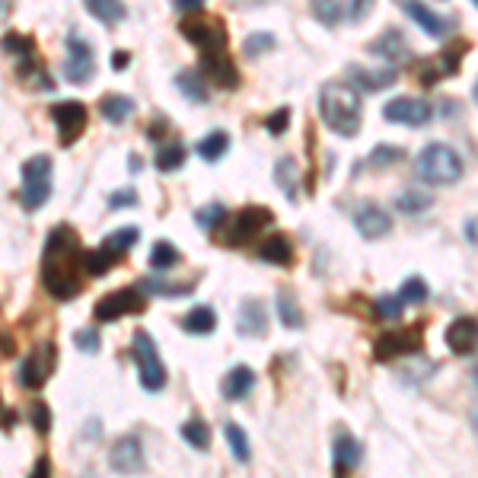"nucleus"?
<instances>
[{
    "label": "nucleus",
    "instance_id": "43",
    "mask_svg": "<svg viewBox=\"0 0 478 478\" xmlns=\"http://www.w3.org/2000/svg\"><path fill=\"white\" fill-rule=\"evenodd\" d=\"M271 48H275V35H271V33H252L249 39L243 42L246 58H258V54L271 52Z\"/></svg>",
    "mask_w": 478,
    "mask_h": 478
},
{
    "label": "nucleus",
    "instance_id": "28",
    "mask_svg": "<svg viewBox=\"0 0 478 478\" xmlns=\"http://www.w3.org/2000/svg\"><path fill=\"white\" fill-rule=\"evenodd\" d=\"M175 87L185 99L192 102H208V80H204L202 70H183V74H175Z\"/></svg>",
    "mask_w": 478,
    "mask_h": 478
},
{
    "label": "nucleus",
    "instance_id": "12",
    "mask_svg": "<svg viewBox=\"0 0 478 478\" xmlns=\"http://www.w3.org/2000/svg\"><path fill=\"white\" fill-rule=\"evenodd\" d=\"M383 118L392 125H408V128H421L434 118V106L415 96H398L383 106Z\"/></svg>",
    "mask_w": 478,
    "mask_h": 478
},
{
    "label": "nucleus",
    "instance_id": "10",
    "mask_svg": "<svg viewBox=\"0 0 478 478\" xmlns=\"http://www.w3.org/2000/svg\"><path fill=\"white\" fill-rule=\"evenodd\" d=\"M469 52V45H446L437 58H425L417 61V80L425 89H434L444 77H453L459 68H463V54Z\"/></svg>",
    "mask_w": 478,
    "mask_h": 478
},
{
    "label": "nucleus",
    "instance_id": "11",
    "mask_svg": "<svg viewBox=\"0 0 478 478\" xmlns=\"http://www.w3.org/2000/svg\"><path fill=\"white\" fill-rule=\"evenodd\" d=\"M68 61H64V77H68L70 83H89L96 74V54H93V45H89L83 35L70 33L68 35Z\"/></svg>",
    "mask_w": 478,
    "mask_h": 478
},
{
    "label": "nucleus",
    "instance_id": "52",
    "mask_svg": "<svg viewBox=\"0 0 478 478\" xmlns=\"http://www.w3.org/2000/svg\"><path fill=\"white\" fill-rule=\"evenodd\" d=\"M204 4H208V0H173V7L179 10V14H198Z\"/></svg>",
    "mask_w": 478,
    "mask_h": 478
},
{
    "label": "nucleus",
    "instance_id": "31",
    "mask_svg": "<svg viewBox=\"0 0 478 478\" xmlns=\"http://www.w3.org/2000/svg\"><path fill=\"white\" fill-rule=\"evenodd\" d=\"M277 316H281V323L287 329H300L304 325V313H300L294 290H277Z\"/></svg>",
    "mask_w": 478,
    "mask_h": 478
},
{
    "label": "nucleus",
    "instance_id": "48",
    "mask_svg": "<svg viewBox=\"0 0 478 478\" xmlns=\"http://www.w3.org/2000/svg\"><path fill=\"white\" fill-rule=\"evenodd\" d=\"M290 125V108H275V112L265 118V128H268V135H284Z\"/></svg>",
    "mask_w": 478,
    "mask_h": 478
},
{
    "label": "nucleus",
    "instance_id": "5",
    "mask_svg": "<svg viewBox=\"0 0 478 478\" xmlns=\"http://www.w3.org/2000/svg\"><path fill=\"white\" fill-rule=\"evenodd\" d=\"M131 351H135L137 361V373H141V386L147 392H156L166 386V367H163V357L156 351L154 338L147 332H135V342H131Z\"/></svg>",
    "mask_w": 478,
    "mask_h": 478
},
{
    "label": "nucleus",
    "instance_id": "54",
    "mask_svg": "<svg viewBox=\"0 0 478 478\" xmlns=\"http://www.w3.org/2000/svg\"><path fill=\"white\" fill-rule=\"evenodd\" d=\"M128 64H131V54H128V52H115V54H112V68H115V70H125Z\"/></svg>",
    "mask_w": 478,
    "mask_h": 478
},
{
    "label": "nucleus",
    "instance_id": "22",
    "mask_svg": "<svg viewBox=\"0 0 478 478\" xmlns=\"http://www.w3.org/2000/svg\"><path fill=\"white\" fill-rule=\"evenodd\" d=\"M236 332L243 338H265L268 335V316H265L262 300H243L239 316H236Z\"/></svg>",
    "mask_w": 478,
    "mask_h": 478
},
{
    "label": "nucleus",
    "instance_id": "55",
    "mask_svg": "<svg viewBox=\"0 0 478 478\" xmlns=\"http://www.w3.org/2000/svg\"><path fill=\"white\" fill-rule=\"evenodd\" d=\"M4 7H7V0H0V14H4Z\"/></svg>",
    "mask_w": 478,
    "mask_h": 478
},
{
    "label": "nucleus",
    "instance_id": "7",
    "mask_svg": "<svg viewBox=\"0 0 478 478\" xmlns=\"http://www.w3.org/2000/svg\"><path fill=\"white\" fill-rule=\"evenodd\" d=\"M421 348H425V325L417 323V325H411V329L383 332V335L373 342V357H377V361H392V357L417 354Z\"/></svg>",
    "mask_w": 478,
    "mask_h": 478
},
{
    "label": "nucleus",
    "instance_id": "33",
    "mask_svg": "<svg viewBox=\"0 0 478 478\" xmlns=\"http://www.w3.org/2000/svg\"><path fill=\"white\" fill-rule=\"evenodd\" d=\"M230 150V135L227 131H211L208 137H202L198 141V156L202 160H208V163H217L223 154Z\"/></svg>",
    "mask_w": 478,
    "mask_h": 478
},
{
    "label": "nucleus",
    "instance_id": "56",
    "mask_svg": "<svg viewBox=\"0 0 478 478\" xmlns=\"http://www.w3.org/2000/svg\"><path fill=\"white\" fill-rule=\"evenodd\" d=\"M239 4H256V0H239Z\"/></svg>",
    "mask_w": 478,
    "mask_h": 478
},
{
    "label": "nucleus",
    "instance_id": "57",
    "mask_svg": "<svg viewBox=\"0 0 478 478\" xmlns=\"http://www.w3.org/2000/svg\"><path fill=\"white\" fill-rule=\"evenodd\" d=\"M475 102H478V83H475Z\"/></svg>",
    "mask_w": 478,
    "mask_h": 478
},
{
    "label": "nucleus",
    "instance_id": "49",
    "mask_svg": "<svg viewBox=\"0 0 478 478\" xmlns=\"http://www.w3.org/2000/svg\"><path fill=\"white\" fill-rule=\"evenodd\" d=\"M370 7H373V0H348L344 4V10H348V20H354V23H361V20H367V14H370Z\"/></svg>",
    "mask_w": 478,
    "mask_h": 478
},
{
    "label": "nucleus",
    "instance_id": "1",
    "mask_svg": "<svg viewBox=\"0 0 478 478\" xmlns=\"http://www.w3.org/2000/svg\"><path fill=\"white\" fill-rule=\"evenodd\" d=\"M77 252H80V236L68 223L54 227L48 233L45 258H42V281L54 300H74L80 294V275H77Z\"/></svg>",
    "mask_w": 478,
    "mask_h": 478
},
{
    "label": "nucleus",
    "instance_id": "27",
    "mask_svg": "<svg viewBox=\"0 0 478 478\" xmlns=\"http://www.w3.org/2000/svg\"><path fill=\"white\" fill-rule=\"evenodd\" d=\"M83 7L89 10V16H96L106 26H115V23H122L128 16L125 0H83Z\"/></svg>",
    "mask_w": 478,
    "mask_h": 478
},
{
    "label": "nucleus",
    "instance_id": "21",
    "mask_svg": "<svg viewBox=\"0 0 478 478\" xmlns=\"http://www.w3.org/2000/svg\"><path fill=\"white\" fill-rule=\"evenodd\" d=\"M348 80L354 83L357 89H364V93H380V89H389L396 83V68L383 64V68H357L351 64L348 68Z\"/></svg>",
    "mask_w": 478,
    "mask_h": 478
},
{
    "label": "nucleus",
    "instance_id": "53",
    "mask_svg": "<svg viewBox=\"0 0 478 478\" xmlns=\"http://www.w3.org/2000/svg\"><path fill=\"white\" fill-rule=\"evenodd\" d=\"M29 478H52V463H48V456L35 459V465H33V475H29Z\"/></svg>",
    "mask_w": 478,
    "mask_h": 478
},
{
    "label": "nucleus",
    "instance_id": "4",
    "mask_svg": "<svg viewBox=\"0 0 478 478\" xmlns=\"http://www.w3.org/2000/svg\"><path fill=\"white\" fill-rule=\"evenodd\" d=\"M52 198V160L45 154L29 156L23 163V192L20 202L26 211H39Z\"/></svg>",
    "mask_w": 478,
    "mask_h": 478
},
{
    "label": "nucleus",
    "instance_id": "23",
    "mask_svg": "<svg viewBox=\"0 0 478 478\" xmlns=\"http://www.w3.org/2000/svg\"><path fill=\"white\" fill-rule=\"evenodd\" d=\"M256 256L262 258V262L290 268V265H294V243H290L284 233H275V236H268V239H262V243H258Z\"/></svg>",
    "mask_w": 478,
    "mask_h": 478
},
{
    "label": "nucleus",
    "instance_id": "16",
    "mask_svg": "<svg viewBox=\"0 0 478 478\" xmlns=\"http://www.w3.org/2000/svg\"><path fill=\"white\" fill-rule=\"evenodd\" d=\"M367 52L377 54V58H383L389 68H398V64L411 61V48H408V42H405V35L398 33V29H386L380 39H373L370 45H367Z\"/></svg>",
    "mask_w": 478,
    "mask_h": 478
},
{
    "label": "nucleus",
    "instance_id": "20",
    "mask_svg": "<svg viewBox=\"0 0 478 478\" xmlns=\"http://www.w3.org/2000/svg\"><path fill=\"white\" fill-rule=\"evenodd\" d=\"M402 10H405V16H408V20H415L417 26L431 35V39H446V35H450L453 23L444 20L440 14H434V10H427L421 0H402Z\"/></svg>",
    "mask_w": 478,
    "mask_h": 478
},
{
    "label": "nucleus",
    "instance_id": "29",
    "mask_svg": "<svg viewBox=\"0 0 478 478\" xmlns=\"http://www.w3.org/2000/svg\"><path fill=\"white\" fill-rule=\"evenodd\" d=\"M214 325H217V313L211 306H195V310L183 316V329L189 335H211Z\"/></svg>",
    "mask_w": 478,
    "mask_h": 478
},
{
    "label": "nucleus",
    "instance_id": "38",
    "mask_svg": "<svg viewBox=\"0 0 478 478\" xmlns=\"http://www.w3.org/2000/svg\"><path fill=\"white\" fill-rule=\"evenodd\" d=\"M431 204H434V195H427V192H417V189H408L405 195L396 198V208L402 211V214H425Z\"/></svg>",
    "mask_w": 478,
    "mask_h": 478
},
{
    "label": "nucleus",
    "instance_id": "51",
    "mask_svg": "<svg viewBox=\"0 0 478 478\" xmlns=\"http://www.w3.org/2000/svg\"><path fill=\"white\" fill-rule=\"evenodd\" d=\"M131 204H137V195L131 189L112 192V195H108V208H131Z\"/></svg>",
    "mask_w": 478,
    "mask_h": 478
},
{
    "label": "nucleus",
    "instance_id": "58",
    "mask_svg": "<svg viewBox=\"0 0 478 478\" xmlns=\"http://www.w3.org/2000/svg\"><path fill=\"white\" fill-rule=\"evenodd\" d=\"M472 4H475V7H478V0H472Z\"/></svg>",
    "mask_w": 478,
    "mask_h": 478
},
{
    "label": "nucleus",
    "instance_id": "13",
    "mask_svg": "<svg viewBox=\"0 0 478 478\" xmlns=\"http://www.w3.org/2000/svg\"><path fill=\"white\" fill-rule=\"evenodd\" d=\"M141 310H144V290L122 287V290H112L108 296H102L93 313L99 323H115V319L128 316V313H141Z\"/></svg>",
    "mask_w": 478,
    "mask_h": 478
},
{
    "label": "nucleus",
    "instance_id": "35",
    "mask_svg": "<svg viewBox=\"0 0 478 478\" xmlns=\"http://www.w3.org/2000/svg\"><path fill=\"white\" fill-rule=\"evenodd\" d=\"M223 437H227L230 444V453H233L239 463H249L252 456V446H249V437H246V431L239 425H233V421H227L223 425Z\"/></svg>",
    "mask_w": 478,
    "mask_h": 478
},
{
    "label": "nucleus",
    "instance_id": "41",
    "mask_svg": "<svg viewBox=\"0 0 478 478\" xmlns=\"http://www.w3.org/2000/svg\"><path fill=\"white\" fill-rule=\"evenodd\" d=\"M398 300L408 306H417L427 300V284L421 281V277H405L402 281V290H398Z\"/></svg>",
    "mask_w": 478,
    "mask_h": 478
},
{
    "label": "nucleus",
    "instance_id": "3",
    "mask_svg": "<svg viewBox=\"0 0 478 478\" xmlns=\"http://www.w3.org/2000/svg\"><path fill=\"white\" fill-rule=\"evenodd\" d=\"M417 179L427 185H453L463 179V156L450 144H427L415 160Z\"/></svg>",
    "mask_w": 478,
    "mask_h": 478
},
{
    "label": "nucleus",
    "instance_id": "30",
    "mask_svg": "<svg viewBox=\"0 0 478 478\" xmlns=\"http://www.w3.org/2000/svg\"><path fill=\"white\" fill-rule=\"evenodd\" d=\"M137 236H141V230H137V227H122V230H115V233H108L106 239H102V249L112 252V256L118 258V256H125V252H128V249H135Z\"/></svg>",
    "mask_w": 478,
    "mask_h": 478
},
{
    "label": "nucleus",
    "instance_id": "32",
    "mask_svg": "<svg viewBox=\"0 0 478 478\" xmlns=\"http://www.w3.org/2000/svg\"><path fill=\"white\" fill-rule=\"evenodd\" d=\"M156 169L160 173H175V169H183L185 163V144L183 141H169L163 144L160 150H156Z\"/></svg>",
    "mask_w": 478,
    "mask_h": 478
},
{
    "label": "nucleus",
    "instance_id": "47",
    "mask_svg": "<svg viewBox=\"0 0 478 478\" xmlns=\"http://www.w3.org/2000/svg\"><path fill=\"white\" fill-rule=\"evenodd\" d=\"M29 415H33V427L42 434V437H45V434L52 431V411H48V405L45 402H35Z\"/></svg>",
    "mask_w": 478,
    "mask_h": 478
},
{
    "label": "nucleus",
    "instance_id": "46",
    "mask_svg": "<svg viewBox=\"0 0 478 478\" xmlns=\"http://www.w3.org/2000/svg\"><path fill=\"white\" fill-rule=\"evenodd\" d=\"M377 316L380 319H398V316H402V300H398V296L383 294L377 300Z\"/></svg>",
    "mask_w": 478,
    "mask_h": 478
},
{
    "label": "nucleus",
    "instance_id": "24",
    "mask_svg": "<svg viewBox=\"0 0 478 478\" xmlns=\"http://www.w3.org/2000/svg\"><path fill=\"white\" fill-rule=\"evenodd\" d=\"M332 456H335L338 475H348V472H354L357 465H361V459H364V446L357 444L351 434H338L335 446H332Z\"/></svg>",
    "mask_w": 478,
    "mask_h": 478
},
{
    "label": "nucleus",
    "instance_id": "44",
    "mask_svg": "<svg viewBox=\"0 0 478 478\" xmlns=\"http://www.w3.org/2000/svg\"><path fill=\"white\" fill-rule=\"evenodd\" d=\"M223 220H227V208H223V204H208V208H198V214H195V223L202 230H208V233Z\"/></svg>",
    "mask_w": 478,
    "mask_h": 478
},
{
    "label": "nucleus",
    "instance_id": "34",
    "mask_svg": "<svg viewBox=\"0 0 478 478\" xmlns=\"http://www.w3.org/2000/svg\"><path fill=\"white\" fill-rule=\"evenodd\" d=\"M275 183H277V189H281L284 195L290 198V202H296V160H294V156H284V160H277Z\"/></svg>",
    "mask_w": 478,
    "mask_h": 478
},
{
    "label": "nucleus",
    "instance_id": "45",
    "mask_svg": "<svg viewBox=\"0 0 478 478\" xmlns=\"http://www.w3.org/2000/svg\"><path fill=\"white\" fill-rule=\"evenodd\" d=\"M141 290L154 296H185L192 294V284H163V281H144Z\"/></svg>",
    "mask_w": 478,
    "mask_h": 478
},
{
    "label": "nucleus",
    "instance_id": "8",
    "mask_svg": "<svg viewBox=\"0 0 478 478\" xmlns=\"http://www.w3.org/2000/svg\"><path fill=\"white\" fill-rule=\"evenodd\" d=\"M179 33H183L192 45L202 48V54H227V48H230V35L220 20H202V16L183 20Z\"/></svg>",
    "mask_w": 478,
    "mask_h": 478
},
{
    "label": "nucleus",
    "instance_id": "39",
    "mask_svg": "<svg viewBox=\"0 0 478 478\" xmlns=\"http://www.w3.org/2000/svg\"><path fill=\"white\" fill-rule=\"evenodd\" d=\"M367 163H370V169L396 166V163H405V150L392 147V144H380V147H373V154L367 156Z\"/></svg>",
    "mask_w": 478,
    "mask_h": 478
},
{
    "label": "nucleus",
    "instance_id": "50",
    "mask_svg": "<svg viewBox=\"0 0 478 478\" xmlns=\"http://www.w3.org/2000/svg\"><path fill=\"white\" fill-rule=\"evenodd\" d=\"M74 344L80 351H87V354H96V351H99V335H96L93 329H83L74 335Z\"/></svg>",
    "mask_w": 478,
    "mask_h": 478
},
{
    "label": "nucleus",
    "instance_id": "36",
    "mask_svg": "<svg viewBox=\"0 0 478 478\" xmlns=\"http://www.w3.org/2000/svg\"><path fill=\"white\" fill-rule=\"evenodd\" d=\"M179 262H183V256H179V249H175L169 239L154 243V249H150V268H154V271H169V268H175Z\"/></svg>",
    "mask_w": 478,
    "mask_h": 478
},
{
    "label": "nucleus",
    "instance_id": "17",
    "mask_svg": "<svg viewBox=\"0 0 478 478\" xmlns=\"http://www.w3.org/2000/svg\"><path fill=\"white\" fill-rule=\"evenodd\" d=\"M444 342H446V348H450L453 354H459V357L472 354V351L478 348V319L475 316L453 319V323L446 325Z\"/></svg>",
    "mask_w": 478,
    "mask_h": 478
},
{
    "label": "nucleus",
    "instance_id": "25",
    "mask_svg": "<svg viewBox=\"0 0 478 478\" xmlns=\"http://www.w3.org/2000/svg\"><path fill=\"white\" fill-rule=\"evenodd\" d=\"M252 386H256V373L246 364H239L227 373V380H223V396H227L230 402H243L252 392Z\"/></svg>",
    "mask_w": 478,
    "mask_h": 478
},
{
    "label": "nucleus",
    "instance_id": "6",
    "mask_svg": "<svg viewBox=\"0 0 478 478\" xmlns=\"http://www.w3.org/2000/svg\"><path fill=\"white\" fill-rule=\"evenodd\" d=\"M271 220H275V214H271L265 204H249V208L236 211V214L230 217L227 233H223V243L227 246H246L249 239H256V236L262 233Z\"/></svg>",
    "mask_w": 478,
    "mask_h": 478
},
{
    "label": "nucleus",
    "instance_id": "26",
    "mask_svg": "<svg viewBox=\"0 0 478 478\" xmlns=\"http://www.w3.org/2000/svg\"><path fill=\"white\" fill-rule=\"evenodd\" d=\"M99 112L106 122L112 125H122L128 122L131 115H135V99H128V96H118V93H108L99 99Z\"/></svg>",
    "mask_w": 478,
    "mask_h": 478
},
{
    "label": "nucleus",
    "instance_id": "40",
    "mask_svg": "<svg viewBox=\"0 0 478 478\" xmlns=\"http://www.w3.org/2000/svg\"><path fill=\"white\" fill-rule=\"evenodd\" d=\"M112 265H115V256H112V252L102 249V246H99V249L83 252V268H87L93 277L108 275V271H112Z\"/></svg>",
    "mask_w": 478,
    "mask_h": 478
},
{
    "label": "nucleus",
    "instance_id": "9",
    "mask_svg": "<svg viewBox=\"0 0 478 478\" xmlns=\"http://www.w3.org/2000/svg\"><path fill=\"white\" fill-rule=\"evenodd\" d=\"M52 122H54V128H58V141H61V147H70V144L80 141V135L87 131L89 112L80 99H64V102H54L52 106Z\"/></svg>",
    "mask_w": 478,
    "mask_h": 478
},
{
    "label": "nucleus",
    "instance_id": "2",
    "mask_svg": "<svg viewBox=\"0 0 478 478\" xmlns=\"http://www.w3.org/2000/svg\"><path fill=\"white\" fill-rule=\"evenodd\" d=\"M319 115H323L325 128H332L338 137H354L364 125V108H361V96L354 87L344 83H329L319 93Z\"/></svg>",
    "mask_w": 478,
    "mask_h": 478
},
{
    "label": "nucleus",
    "instance_id": "37",
    "mask_svg": "<svg viewBox=\"0 0 478 478\" xmlns=\"http://www.w3.org/2000/svg\"><path fill=\"white\" fill-rule=\"evenodd\" d=\"M313 16L323 26H338L344 20V0H313Z\"/></svg>",
    "mask_w": 478,
    "mask_h": 478
},
{
    "label": "nucleus",
    "instance_id": "14",
    "mask_svg": "<svg viewBox=\"0 0 478 478\" xmlns=\"http://www.w3.org/2000/svg\"><path fill=\"white\" fill-rule=\"evenodd\" d=\"M52 364H54V348L52 344H39V348H35L33 354H26V361H23L20 383L26 386V389L45 386V380L52 377V370H54Z\"/></svg>",
    "mask_w": 478,
    "mask_h": 478
},
{
    "label": "nucleus",
    "instance_id": "18",
    "mask_svg": "<svg viewBox=\"0 0 478 478\" xmlns=\"http://www.w3.org/2000/svg\"><path fill=\"white\" fill-rule=\"evenodd\" d=\"M108 465L122 475H137L144 472V446L137 437H122L108 453Z\"/></svg>",
    "mask_w": 478,
    "mask_h": 478
},
{
    "label": "nucleus",
    "instance_id": "19",
    "mask_svg": "<svg viewBox=\"0 0 478 478\" xmlns=\"http://www.w3.org/2000/svg\"><path fill=\"white\" fill-rule=\"evenodd\" d=\"M354 227L364 239H383L392 230V217L380 204H364V208L354 211Z\"/></svg>",
    "mask_w": 478,
    "mask_h": 478
},
{
    "label": "nucleus",
    "instance_id": "42",
    "mask_svg": "<svg viewBox=\"0 0 478 478\" xmlns=\"http://www.w3.org/2000/svg\"><path fill=\"white\" fill-rule=\"evenodd\" d=\"M183 437H185V444L189 446H195V450H208V444H211V431H208V425L204 421H185L183 425Z\"/></svg>",
    "mask_w": 478,
    "mask_h": 478
},
{
    "label": "nucleus",
    "instance_id": "15",
    "mask_svg": "<svg viewBox=\"0 0 478 478\" xmlns=\"http://www.w3.org/2000/svg\"><path fill=\"white\" fill-rule=\"evenodd\" d=\"M202 74L208 83L220 89H236L239 87V70H236L233 58L227 54H202Z\"/></svg>",
    "mask_w": 478,
    "mask_h": 478
}]
</instances>
